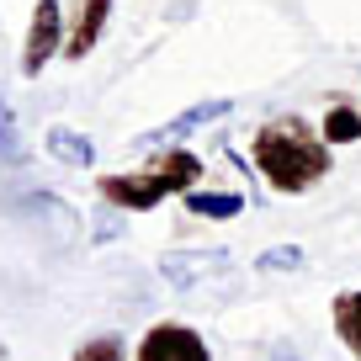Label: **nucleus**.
<instances>
[{
	"instance_id": "obj_1",
	"label": "nucleus",
	"mask_w": 361,
	"mask_h": 361,
	"mask_svg": "<svg viewBox=\"0 0 361 361\" xmlns=\"http://www.w3.org/2000/svg\"><path fill=\"white\" fill-rule=\"evenodd\" d=\"M245 154L271 197H308L335 176V149L319 138V123L303 112H276L255 123Z\"/></svg>"
},
{
	"instance_id": "obj_2",
	"label": "nucleus",
	"mask_w": 361,
	"mask_h": 361,
	"mask_svg": "<svg viewBox=\"0 0 361 361\" xmlns=\"http://www.w3.org/2000/svg\"><path fill=\"white\" fill-rule=\"evenodd\" d=\"M64 37H69V6H59V0H32L22 48H16V75L43 80L48 69L64 59Z\"/></svg>"
},
{
	"instance_id": "obj_3",
	"label": "nucleus",
	"mask_w": 361,
	"mask_h": 361,
	"mask_svg": "<svg viewBox=\"0 0 361 361\" xmlns=\"http://www.w3.org/2000/svg\"><path fill=\"white\" fill-rule=\"evenodd\" d=\"M96 202L117 207V213L138 218V213H154L159 202H176V197L165 192V180L144 165H128V170H106V176H96Z\"/></svg>"
},
{
	"instance_id": "obj_4",
	"label": "nucleus",
	"mask_w": 361,
	"mask_h": 361,
	"mask_svg": "<svg viewBox=\"0 0 361 361\" xmlns=\"http://www.w3.org/2000/svg\"><path fill=\"white\" fill-rule=\"evenodd\" d=\"M224 117H234V96H202V102L180 106L176 117H165L159 128H149V133L133 138L138 154H149V149H170V144H192L202 128H218Z\"/></svg>"
},
{
	"instance_id": "obj_5",
	"label": "nucleus",
	"mask_w": 361,
	"mask_h": 361,
	"mask_svg": "<svg viewBox=\"0 0 361 361\" xmlns=\"http://www.w3.org/2000/svg\"><path fill=\"white\" fill-rule=\"evenodd\" d=\"M133 361H213V345L186 319H159L133 340Z\"/></svg>"
},
{
	"instance_id": "obj_6",
	"label": "nucleus",
	"mask_w": 361,
	"mask_h": 361,
	"mask_svg": "<svg viewBox=\"0 0 361 361\" xmlns=\"http://www.w3.org/2000/svg\"><path fill=\"white\" fill-rule=\"evenodd\" d=\"M159 276L170 287H180V293H197V287H213L224 276H234V255L228 250H165Z\"/></svg>"
},
{
	"instance_id": "obj_7",
	"label": "nucleus",
	"mask_w": 361,
	"mask_h": 361,
	"mask_svg": "<svg viewBox=\"0 0 361 361\" xmlns=\"http://www.w3.org/2000/svg\"><path fill=\"white\" fill-rule=\"evenodd\" d=\"M117 0H75L69 6V37H64V64H85L102 48L106 27H112Z\"/></svg>"
},
{
	"instance_id": "obj_8",
	"label": "nucleus",
	"mask_w": 361,
	"mask_h": 361,
	"mask_svg": "<svg viewBox=\"0 0 361 361\" xmlns=\"http://www.w3.org/2000/svg\"><path fill=\"white\" fill-rule=\"evenodd\" d=\"M180 207H186V218H202V224H234V218H245L250 192H239V186H197V192L180 197Z\"/></svg>"
},
{
	"instance_id": "obj_9",
	"label": "nucleus",
	"mask_w": 361,
	"mask_h": 361,
	"mask_svg": "<svg viewBox=\"0 0 361 361\" xmlns=\"http://www.w3.org/2000/svg\"><path fill=\"white\" fill-rule=\"evenodd\" d=\"M319 138H324L329 149L361 144V102L356 96H329L324 112H319Z\"/></svg>"
},
{
	"instance_id": "obj_10",
	"label": "nucleus",
	"mask_w": 361,
	"mask_h": 361,
	"mask_svg": "<svg viewBox=\"0 0 361 361\" xmlns=\"http://www.w3.org/2000/svg\"><path fill=\"white\" fill-rule=\"evenodd\" d=\"M43 154L59 159L64 170H90L96 165V144H90L80 128H69V123H48L43 128Z\"/></svg>"
},
{
	"instance_id": "obj_11",
	"label": "nucleus",
	"mask_w": 361,
	"mask_h": 361,
	"mask_svg": "<svg viewBox=\"0 0 361 361\" xmlns=\"http://www.w3.org/2000/svg\"><path fill=\"white\" fill-rule=\"evenodd\" d=\"M329 329H335L340 350L350 361H361V287H340L329 298Z\"/></svg>"
},
{
	"instance_id": "obj_12",
	"label": "nucleus",
	"mask_w": 361,
	"mask_h": 361,
	"mask_svg": "<svg viewBox=\"0 0 361 361\" xmlns=\"http://www.w3.org/2000/svg\"><path fill=\"white\" fill-rule=\"evenodd\" d=\"M69 361H133V345H128L117 329H102V335H85V340H80Z\"/></svg>"
},
{
	"instance_id": "obj_13",
	"label": "nucleus",
	"mask_w": 361,
	"mask_h": 361,
	"mask_svg": "<svg viewBox=\"0 0 361 361\" xmlns=\"http://www.w3.org/2000/svg\"><path fill=\"white\" fill-rule=\"evenodd\" d=\"M303 245H266L255 255V271L260 276H293V271H303Z\"/></svg>"
},
{
	"instance_id": "obj_14",
	"label": "nucleus",
	"mask_w": 361,
	"mask_h": 361,
	"mask_svg": "<svg viewBox=\"0 0 361 361\" xmlns=\"http://www.w3.org/2000/svg\"><path fill=\"white\" fill-rule=\"evenodd\" d=\"M27 149H22V128H16V112H11V96L0 85V165H22Z\"/></svg>"
},
{
	"instance_id": "obj_15",
	"label": "nucleus",
	"mask_w": 361,
	"mask_h": 361,
	"mask_svg": "<svg viewBox=\"0 0 361 361\" xmlns=\"http://www.w3.org/2000/svg\"><path fill=\"white\" fill-rule=\"evenodd\" d=\"M123 228H128V213H117V207H96V218H90V239L96 245H112V239H123Z\"/></svg>"
},
{
	"instance_id": "obj_16",
	"label": "nucleus",
	"mask_w": 361,
	"mask_h": 361,
	"mask_svg": "<svg viewBox=\"0 0 361 361\" xmlns=\"http://www.w3.org/2000/svg\"><path fill=\"white\" fill-rule=\"evenodd\" d=\"M0 361H6V345H0Z\"/></svg>"
},
{
	"instance_id": "obj_17",
	"label": "nucleus",
	"mask_w": 361,
	"mask_h": 361,
	"mask_svg": "<svg viewBox=\"0 0 361 361\" xmlns=\"http://www.w3.org/2000/svg\"><path fill=\"white\" fill-rule=\"evenodd\" d=\"M356 102H361V96H356Z\"/></svg>"
}]
</instances>
